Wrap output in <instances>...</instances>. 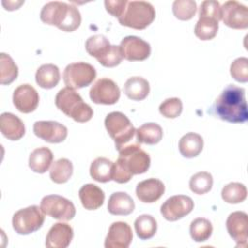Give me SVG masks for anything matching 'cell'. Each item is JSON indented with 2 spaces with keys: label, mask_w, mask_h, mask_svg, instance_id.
<instances>
[{
  "label": "cell",
  "mask_w": 248,
  "mask_h": 248,
  "mask_svg": "<svg viewBox=\"0 0 248 248\" xmlns=\"http://www.w3.org/2000/svg\"><path fill=\"white\" fill-rule=\"evenodd\" d=\"M211 110L221 120L230 123H244L248 119L245 90L229 84L215 100Z\"/></svg>",
  "instance_id": "1"
},
{
  "label": "cell",
  "mask_w": 248,
  "mask_h": 248,
  "mask_svg": "<svg viewBox=\"0 0 248 248\" xmlns=\"http://www.w3.org/2000/svg\"><path fill=\"white\" fill-rule=\"evenodd\" d=\"M41 20L48 25H54L65 32L77 30L81 23V16L78 9L65 2H48L41 10Z\"/></svg>",
  "instance_id": "2"
},
{
  "label": "cell",
  "mask_w": 248,
  "mask_h": 248,
  "mask_svg": "<svg viewBox=\"0 0 248 248\" xmlns=\"http://www.w3.org/2000/svg\"><path fill=\"white\" fill-rule=\"evenodd\" d=\"M55 105L59 110L76 122L84 123L93 116L92 108L83 102L80 95L70 87H64L55 96Z\"/></svg>",
  "instance_id": "3"
},
{
  "label": "cell",
  "mask_w": 248,
  "mask_h": 248,
  "mask_svg": "<svg viewBox=\"0 0 248 248\" xmlns=\"http://www.w3.org/2000/svg\"><path fill=\"white\" fill-rule=\"evenodd\" d=\"M87 53L95 57L98 62L107 68H112L120 64L123 55L119 46L110 45L106 36L97 34L89 37L85 42Z\"/></svg>",
  "instance_id": "4"
},
{
  "label": "cell",
  "mask_w": 248,
  "mask_h": 248,
  "mask_svg": "<svg viewBox=\"0 0 248 248\" xmlns=\"http://www.w3.org/2000/svg\"><path fill=\"white\" fill-rule=\"evenodd\" d=\"M154 7L145 1H128L124 13L118 18L121 25L142 30L149 26L155 19Z\"/></svg>",
  "instance_id": "5"
},
{
  "label": "cell",
  "mask_w": 248,
  "mask_h": 248,
  "mask_svg": "<svg viewBox=\"0 0 248 248\" xmlns=\"http://www.w3.org/2000/svg\"><path fill=\"white\" fill-rule=\"evenodd\" d=\"M105 127L119 150L134 137L136 129L130 119L120 111L109 112L105 118Z\"/></svg>",
  "instance_id": "6"
},
{
  "label": "cell",
  "mask_w": 248,
  "mask_h": 248,
  "mask_svg": "<svg viewBox=\"0 0 248 248\" xmlns=\"http://www.w3.org/2000/svg\"><path fill=\"white\" fill-rule=\"evenodd\" d=\"M116 162L131 174L144 173L150 167L149 155L138 143L126 144L119 150Z\"/></svg>",
  "instance_id": "7"
},
{
  "label": "cell",
  "mask_w": 248,
  "mask_h": 248,
  "mask_svg": "<svg viewBox=\"0 0 248 248\" xmlns=\"http://www.w3.org/2000/svg\"><path fill=\"white\" fill-rule=\"evenodd\" d=\"M45 222V213L41 207L30 205L19 209L13 215L12 224L16 233L21 235L30 234L38 231Z\"/></svg>",
  "instance_id": "8"
},
{
  "label": "cell",
  "mask_w": 248,
  "mask_h": 248,
  "mask_svg": "<svg viewBox=\"0 0 248 248\" xmlns=\"http://www.w3.org/2000/svg\"><path fill=\"white\" fill-rule=\"evenodd\" d=\"M95 68L85 62H75L66 66L63 72V80L67 87L79 89L90 85L96 78Z\"/></svg>",
  "instance_id": "9"
},
{
  "label": "cell",
  "mask_w": 248,
  "mask_h": 248,
  "mask_svg": "<svg viewBox=\"0 0 248 248\" xmlns=\"http://www.w3.org/2000/svg\"><path fill=\"white\" fill-rule=\"evenodd\" d=\"M42 211L56 220L70 221L76 215V208L74 203L59 195L45 196L40 203Z\"/></svg>",
  "instance_id": "10"
},
{
  "label": "cell",
  "mask_w": 248,
  "mask_h": 248,
  "mask_svg": "<svg viewBox=\"0 0 248 248\" xmlns=\"http://www.w3.org/2000/svg\"><path fill=\"white\" fill-rule=\"evenodd\" d=\"M89 97L93 103L98 105H113L120 98V89L112 79L102 78L90 88Z\"/></svg>",
  "instance_id": "11"
},
{
  "label": "cell",
  "mask_w": 248,
  "mask_h": 248,
  "mask_svg": "<svg viewBox=\"0 0 248 248\" xmlns=\"http://www.w3.org/2000/svg\"><path fill=\"white\" fill-rule=\"evenodd\" d=\"M194 208L193 200L185 195H175L161 205V214L163 217L170 222L177 221L188 215Z\"/></svg>",
  "instance_id": "12"
},
{
  "label": "cell",
  "mask_w": 248,
  "mask_h": 248,
  "mask_svg": "<svg viewBox=\"0 0 248 248\" xmlns=\"http://www.w3.org/2000/svg\"><path fill=\"white\" fill-rule=\"evenodd\" d=\"M224 24L233 29H246L248 27V9L243 4L231 0L221 6Z\"/></svg>",
  "instance_id": "13"
},
{
  "label": "cell",
  "mask_w": 248,
  "mask_h": 248,
  "mask_svg": "<svg viewBox=\"0 0 248 248\" xmlns=\"http://www.w3.org/2000/svg\"><path fill=\"white\" fill-rule=\"evenodd\" d=\"M120 49L128 61H143L147 59L151 53L150 45L137 36H127L120 43Z\"/></svg>",
  "instance_id": "14"
},
{
  "label": "cell",
  "mask_w": 248,
  "mask_h": 248,
  "mask_svg": "<svg viewBox=\"0 0 248 248\" xmlns=\"http://www.w3.org/2000/svg\"><path fill=\"white\" fill-rule=\"evenodd\" d=\"M34 134L49 143H59L66 140L68 129L63 124L57 121H36L33 125Z\"/></svg>",
  "instance_id": "15"
},
{
  "label": "cell",
  "mask_w": 248,
  "mask_h": 248,
  "mask_svg": "<svg viewBox=\"0 0 248 248\" xmlns=\"http://www.w3.org/2000/svg\"><path fill=\"white\" fill-rule=\"evenodd\" d=\"M230 236L236 242V247H246L248 240V216L243 211H234L226 221Z\"/></svg>",
  "instance_id": "16"
},
{
  "label": "cell",
  "mask_w": 248,
  "mask_h": 248,
  "mask_svg": "<svg viewBox=\"0 0 248 248\" xmlns=\"http://www.w3.org/2000/svg\"><path fill=\"white\" fill-rule=\"evenodd\" d=\"M39 101L40 97L37 90L28 83L17 86L13 94L14 106L22 113L34 111L39 105Z\"/></svg>",
  "instance_id": "17"
},
{
  "label": "cell",
  "mask_w": 248,
  "mask_h": 248,
  "mask_svg": "<svg viewBox=\"0 0 248 248\" xmlns=\"http://www.w3.org/2000/svg\"><path fill=\"white\" fill-rule=\"evenodd\" d=\"M133 239L131 227L122 221L110 225L105 239L106 248H128Z\"/></svg>",
  "instance_id": "18"
},
{
  "label": "cell",
  "mask_w": 248,
  "mask_h": 248,
  "mask_svg": "<svg viewBox=\"0 0 248 248\" xmlns=\"http://www.w3.org/2000/svg\"><path fill=\"white\" fill-rule=\"evenodd\" d=\"M74 237L73 228L67 223H56L48 231L46 237L47 248H66Z\"/></svg>",
  "instance_id": "19"
},
{
  "label": "cell",
  "mask_w": 248,
  "mask_h": 248,
  "mask_svg": "<svg viewBox=\"0 0 248 248\" xmlns=\"http://www.w3.org/2000/svg\"><path fill=\"white\" fill-rule=\"evenodd\" d=\"M165 192L164 183L157 178H148L138 183L136 195L138 199L145 203L157 202Z\"/></svg>",
  "instance_id": "20"
},
{
  "label": "cell",
  "mask_w": 248,
  "mask_h": 248,
  "mask_svg": "<svg viewBox=\"0 0 248 248\" xmlns=\"http://www.w3.org/2000/svg\"><path fill=\"white\" fill-rule=\"evenodd\" d=\"M0 130L2 135L10 140H18L25 134V126L22 120L11 112L1 114Z\"/></svg>",
  "instance_id": "21"
},
{
  "label": "cell",
  "mask_w": 248,
  "mask_h": 248,
  "mask_svg": "<svg viewBox=\"0 0 248 248\" xmlns=\"http://www.w3.org/2000/svg\"><path fill=\"white\" fill-rule=\"evenodd\" d=\"M78 196L82 206L87 210H96L105 202L104 191L92 183L83 185L78 191Z\"/></svg>",
  "instance_id": "22"
},
{
  "label": "cell",
  "mask_w": 248,
  "mask_h": 248,
  "mask_svg": "<svg viewBox=\"0 0 248 248\" xmlns=\"http://www.w3.org/2000/svg\"><path fill=\"white\" fill-rule=\"evenodd\" d=\"M135 209V202L125 192H115L110 195L108 210L112 215H129Z\"/></svg>",
  "instance_id": "23"
},
{
  "label": "cell",
  "mask_w": 248,
  "mask_h": 248,
  "mask_svg": "<svg viewBox=\"0 0 248 248\" xmlns=\"http://www.w3.org/2000/svg\"><path fill=\"white\" fill-rule=\"evenodd\" d=\"M125 95L133 101L144 100L150 91L149 82L141 77H132L126 80L123 86Z\"/></svg>",
  "instance_id": "24"
},
{
  "label": "cell",
  "mask_w": 248,
  "mask_h": 248,
  "mask_svg": "<svg viewBox=\"0 0 248 248\" xmlns=\"http://www.w3.org/2000/svg\"><path fill=\"white\" fill-rule=\"evenodd\" d=\"M52 161V151L46 146H42L34 149L31 152L29 156L28 166L34 172L45 173L49 169Z\"/></svg>",
  "instance_id": "25"
},
{
  "label": "cell",
  "mask_w": 248,
  "mask_h": 248,
  "mask_svg": "<svg viewBox=\"0 0 248 248\" xmlns=\"http://www.w3.org/2000/svg\"><path fill=\"white\" fill-rule=\"evenodd\" d=\"M37 84L44 89H51L55 87L60 80V72L54 64L41 65L35 75Z\"/></svg>",
  "instance_id": "26"
},
{
  "label": "cell",
  "mask_w": 248,
  "mask_h": 248,
  "mask_svg": "<svg viewBox=\"0 0 248 248\" xmlns=\"http://www.w3.org/2000/svg\"><path fill=\"white\" fill-rule=\"evenodd\" d=\"M178 148L185 158L197 157L203 148V139L197 133H187L179 140Z\"/></svg>",
  "instance_id": "27"
},
{
  "label": "cell",
  "mask_w": 248,
  "mask_h": 248,
  "mask_svg": "<svg viewBox=\"0 0 248 248\" xmlns=\"http://www.w3.org/2000/svg\"><path fill=\"white\" fill-rule=\"evenodd\" d=\"M219 20L213 16L199 15V20L196 23L195 35L202 41L212 40L218 32Z\"/></svg>",
  "instance_id": "28"
},
{
  "label": "cell",
  "mask_w": 248,
  "mask_h": 248,
  "mask_svg": "<svg viewBox=\"0 0 248 248\" xmlns=\"http://www.w3.org/2000/svg\"><path fill=\"white\" fill-rule=\"evenodd\" d=\"M89 171L95 181L101 183L108 182L112 180L113 162L105 157H98L91 163Z\"/></svg>",
  "instance_id": "29"
},
{
  "label": "cell",
  "mask_w": 248,
  "mask_h": 248,
  "mask_svg": "<svg viewBox=\"0 0 248 248\" xmlns=\"http://www.w3.org/2000/svg\"><path fill=\"white\" fill-rule=\"evenodd\" d=\"M136 136L140 143L153 145L162 140L163 129L157 123H144L136 130Z\"/></svg>",
  "instance_id": "30"
},
{
  "label": "cell",
  "mask_w": 248,
  "mask_h": 248,
  "mask_svg": "<svg viewBox=\"0 0 248 248\" xmlns=\"http://www.w3.org/2000/svg\"><path fill=\"white\" fill-rule=\"evenodd\" d=\"M73 164L69 159L60 158L55 161L49 170L50 179L56 184L66 183L73 174Z\"/></svg>",
  "instance_id": "31"
},
{
  "label": "cell",
  "mask_w": 248,
  "mask_h": 248,
  "mask_svg": "<svg viewBox=\"0 0 248 248\" xmlns=\"http://www.w3.org/2000/svg\"><path fill=\"white\" fill-rule=\"evenodd\" d=\"M134 225L137 235L142 240L153 237L157 232V222L155 218L149 214L140 215L135 220Z\"/></svg>",
  "instance_id": "32"
},
{
  "label": "cell",
  "mask_w": 248,
  "mask_h": 248,
  "mask_svg": "<svg viewBox=\"0 0 248 248\" xmlns=\"http://www.w3.org/2000/svg\"><path fill=\"white\" fill-rule=\"evenodd\" d=\"M212 224L205 218H196L190 224V235L196 242L206 241L212 234Z\"/></svg>",
  "instance_id": "33"
},
{
  "label": "cell",
  "mask_w": 248,
  "mask_h": 248,
  "mask_svg": "<svg viewBox=\"0 0 248 248\" xmlns=\"http://www.w3.org/2000/svg\"><path fill=\"white\" fill-rule=\"evenodd\" d=\"M18 76V68L13 58L4 52L0 54V83L10 84Z\"/></svg>",
  "instance_id": "34"
},
{
  "label": "cell",
  "mask_w": 248,
  "mask_h": 248,
  "mask_svg": "<svg viewBox=\"0 0 248 248\" xmlns=\"http://www.w3.org/2000/svg\"><path fill=\"white\" fill-rule=\"evenodd\" d=\"M221 196L223 201L228 203H239L245 201L247 189L242 183L231 182L223 187Z\"/></svg>",
  "instance_id": "35"
},
{
  "label": "cell",
  "mask_w": 248,
  "mask_h": 248,
  "mask_svg": "<svg viewBox=\"0 0 248 248\" xmlns=\"http://www.w3.org/2000/svg\"><path fill=\"white\" fill-rule=\"evenodd\" d=\"M213 185L212 175L207 171H200L195 173L189 181L191 191L198 195H203L209 192Z\"/></svg>",
  "instance_id": "36"
},
{
  "label": "cell",
  "mask_w": 248,
  "mask_h": 248,
  "mask_svg": "<svg viewBox=\"0 0 248 248\" xmlns=\"http://www.w3.org/2000/svg\"><path fill=\"white\" fill-rule=\"evenodd\" d=\"M197 12V3L192 0H175L172 4V13L180 20L193 18Z\"/></svg>",
  "instance_id": "37"
},
{
  "label": "cell",
  "mask_w": 248,
  "mask_h": 248,
  "mask_svg": "<svg viewBox=\"0 0 248 248\" xmlns=\"http://www.w3.org/2000/svg\"><path fill=\"white\" fill-rule=\"evenodd\" d=\"M183 109L182 102L179 98L173 97L166 99L161 103L159 107L160 113L166 118H176L178 117Z\"/></svg>",
  "instance_id": "38"
},
{
  "label": "cell",
  "mask_w": 248,
  "mask_h": 248,
  "mask_svg": "<svg viewBox=\"0 0 248 248\" xmlns=\"http://www.w3.org/2000/svg\"><path fill=\"white\" fill-rule=\"evenodd\" d=\"M231 76L238 82L248 81V58L238 57L231 64Z\"/></svg>",
  "instance_id": "39"
},
{
  "label": "cell",
  "mask_w": 248,
  "mask_h": 248,
  "mask_svg": "<svg viewBox=\"0 0 248 248\" xmlns=\"http://www.w3.org/2000/svg\"><path fill=\"white\" fill-rule=\"evenodd\" d=\"M199 15H205V16H210L218 20L221 19L222 17V11H221V5L218 1L214 0H206L202 2Z\"/></svg>",
  "instance_id": "40"
},
{
  "label": "cell",
  "mask_w": 248,
  "mask_h": 248,
  "mask_svg": "<svg viewBox=\"0 0 248 248\" xmlns=\"http://www.w3.org/2000/svg\"><path fill=\"white\" fill-rule=\"evenodd\" d=\"M127 3V0H106L104 2L107 12L117 18H119L124 13Z\"/></svg>",
  "instance_id": "41"
},
{
  "label": "cell",
  "mask_w": 248,
  "mask_h": 248,
  "mask_svg": "<svg viewBox=\"0 0 248 248\" xmlns=\"http://www.w3.org/2000/svg\"><path fill=\"white\" fill-rule=\"evenodd\" d=\"M24 3V1H19V2H15V1H8V6L5 7L6 10L8 11H14V10H17L22 4Z\"/></svg>",
  "instance_id": "42"
}]
</instances>
